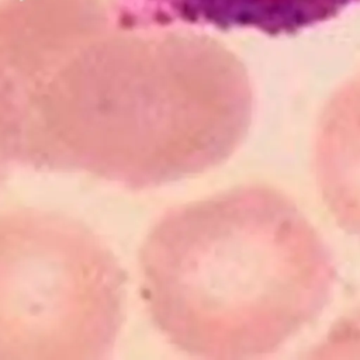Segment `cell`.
Listing matches in <instances>:
<instances>
[{
	"label": "cell",
	"mask_w": 360,
	"mask_h": 360,
	"mask_svg": "<svg viewBox=\"0 0 360 360\" xmlns=\"http://www.w3.org/2000/svg\"><path fill=\"white\" fill-rule=\"evenodd\" d=\"M124 273L62 214L0 212V360H103L124 319Z\"/></svg>",
	"instance_id": "3957f363"
},
{
	"label": "cell",
	"mask_w": 360,
	"mask_h": 360,
	"mask_svg": "<svg viewBox=\"0 0 360 360\" xmlns=\"http://www.w3.org/2000/svg\"><path fill=\"white\" fill-rule=\"evenodd\" d=\"M10 124H11V108L8 89L0 73V184L6 179L11 165H14L11 153V138H10Z\"/></svg>",
	"instance_id": "8992f818"
},
{
	"label": "cell",
	"mask_w": 360,
	"mask_h": 360,
	"mask_svg": "<svg viewBox=\"0 0 360 360\" xmlns=\"http://www.w3.org/2000/svg\"><path fill=\"white\" fill-rule=\"evenodd\" d=\"M14 163L127 188L217 167L242 139L201 38L124 30L103 0L0 1Z\"/></svg>",
	"instance_id": "6da1fadb"
},
{
	"label": "cell",
	"mask_w": 360,
	"mask_h": 360,
	"mask_svg": "<svg viewBox=\"0 0 360 360\" xmlns=\"http://www.w3.org/2000/svg\"><path fill=\"white\" fill-rule=\"evenodd\" d=\"M314 169L335 221L360 236V77L325 105L315 132Z\"/></svg>",
	"instance_id": "5b68a950"
},
{
	"label": "cell",
	"mask_w": 360,
	"mask_h": 360,
	"mask_svg": "<svg viewBox=\"0 0 360 360\" xmlns=\"http://www.w3.org/2000/svg\"><path fill=\"white\" fill-rule=\"evenodd\" d=\"M160 333L202 359L270 354L322 312L330 252L285 194L240 186L166 211L139 255Z\"/></svg>",
	"instance_id": "7a4b0ae2"
},
{
	"label": "cell",
	"mask_w": 360,
	"mask_h": 360,
	"mask_svg": "<svg viewBox=\"0 0 360 360\" xmlns=\"http://www.w3.org/2000/svg\"><path fill=\"white\" fill-rule=\"evenodd\" d=\"M360 0H111L124 30L158 31L173 25L252 28L269 35L295 34L325 22Z\"/></svg>",
	"instance_id": "277c9868"
}]
</instances>
